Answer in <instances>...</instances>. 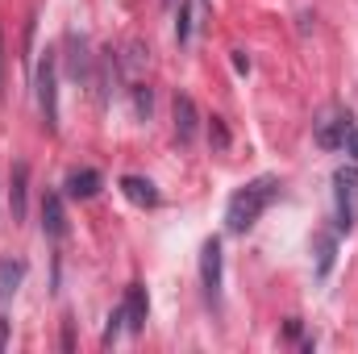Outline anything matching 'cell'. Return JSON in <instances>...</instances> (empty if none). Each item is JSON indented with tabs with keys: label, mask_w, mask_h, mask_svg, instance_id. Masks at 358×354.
I'll return each instance as SVG.
<instances>
[{
	"label": "cell",
	"mask_w": 358,
	"mask_h": 354,
	"mask_svg": "<svg viewBox=\"0 0 358 354\" xmlns=\"http://www.w3.org/2000/svg\"><path fill=\"white\" fill-rule=\"evenodd\" d=\"M275 200H279V179L275 176H259V179H250V183H242L229 196V204H225V229L229 234L255 229V221L267 213Z\"/></svg>",
	"instance_id": "1"
},
{
	"label": "cell",
	"mask_w": 358,
	"mask_h": 354,
	"mask_svg": "<svg viewBox=\"0 0 358 354\" xmlns=\"http://www.w3.org/2000/svg\"><path fill=\"white\" fill-rule=\"evenodd\" d=\"M34 84H38L42 125H46V134H55V129H59V50H46V55H42Z\"/></svg>",
	"instance_id": "2"
},
{
	"label": "cell",
	"mask_w": 358,
	"mask_h": 354,
	"mask_svg": "<svg viewBox=\"0 0 358 354\" xmlns=\"http://www.w3.org/2000/svg\"><path fill=\"white\" fill-rule=\"evenodd\" d=\"M334 200H338V234H350L358 217V167H338L334 171Z\"/></svg>",
	"instance_id": "3"
},
{
	"label": "cell",
	"mask_w": 358,
	"mask_h": 354,
	"mask_svg": "<svg viewBox=\"0 0 358 354\" xmlns=\"http://www.w3.org/2000/svg\"><path fill=\"white\" fill-rule=\"evenodd\" d=\"M200 288L208 304H221V238H208L200 246Z\"/></svg>",
	"instance_id": "4"
},
{
	"label": "cell",
	"mask_w": 358,
	"mask_h": 354,
	"mask_svg": "<svg viewBox=\"0 0 358 354\" xmlns=\"http://www.w3.org/2000/svg\"><path fill=\"white\" fill-rule=\"evenodd\" d=\"M350 125H355L350 108H334V113H325V117L317 121L313 138H317V146H321V150H342V146H346V134H350Z\"/></svg>",
	"instance_id": "5"
},
{
	"label": "cell",
	"mask_w": 358,
	"mask_h": 354,
	"mask_svg": "<svg viewBox=\"0 0 358 354\" xmlns=\"http://www.w3.org/2000/svg\"><path fill=\"white\" fill-rule=\"evenodd\" d=\"M42 234L50 242H63L67 238V208H63V196L59 192H46L42 196Z\"/></svg>",
	"instance_id": "6"
},
{
	"label": "cell",
	"mask_w": 358,
	"mask_h": 354,
	"mask_svg": "<svg viewBox=\"0 0 358 354\" xmlns=\"http://www.w3.org/2000/svg\"><path fill=\"white\" fill-rule=\"evenodd\" d=\"M121 304H125V330H129V334H142V330H146V317H150V296H146V288H142V283H129Z\"/></svg>",
	"instance_id": "7"
},
{
	"label": "cell",
	"mask_w": 358,
	"mask_h": 354,
	"mask_svg": "<svg viewBox=\"0 0 358 354\" xmlns=\"http://www.w3.org/2000/svg\"><path fill=\"white\" fill-rule=\"evenodd\" d=\"M196 125H200V113H196V100L187 96V92H179L176 96V138L187 146V142H196Z\"/></svg>",
	"instance_id": "8"
},
{
	"label": "cell",
	"mask_w": 358,
	"mask_h": 354,
	"mask_svg": "<svg viewBox=\"0 0 358 354\" xmlns=\"http://www.w3.org/2000/svg\"><path fill=\"white\" fill-rule=\"evenodd\" d=\"M121 192H125V200L138 204V208H155V204H159V187L142 176H121Z\"/></svg>",
	"instance_id": "9"
},
{
	"label": "cell",
	"mask_w": 358,
	"mask_h": 354,
	"mask_svg": "<svg viewBox=\"0 0 358 354\" xmlns=\"http://www.w3.org/2000/svg\"><path fill=\"white\" fill-rule=\"evenodd\" d=\"M63 192H67L71 200H92V196L100 192V171H92V167L71 171V176L63 179Z\"/></svg>",
	"instance_id": "10"
},
{
	"label": "cell",
	"mask_w": 358,
	"mask_h": 354,
	"mask_svg": "<svg viewBox=\"0 0 358 354\" xmlns=\"http://www.w3.org/2000/svg\"><path fill=\"white\" fill-rule=\"evenodd\" d=\"M25 192H29V167L25 163H13V176H8V208H13V221L25 217Z\"/></svg>",
	"instance_id": "11"
},
{
	"label": "cell",
	"mask_w": 358,
	"mask_h": 354,
	"mask_svg": "<svg viewBox=\"0 0 358 354\" xmlns=\"http://www.w3.org/2000/svg\"><path fill=\"white\" fill-rule=\"evenodd\" d=\"M67 46H71V59H67V67H71V80H84L92 84V55H88V42L84 38H67Z\"/></svg>",
	"instance_id": "12"
},
{
	"label": "cell",
	"mask_w": 358,
	"mask_h": 354,
	"mask_svg": "<svg viewBox=\"0 0 358 354\" xmlns=\"http://www.w3.org/2000/svg\"><path fill=\"white\" fill-rule=\"evenodd\" d=\"M21 279H25V263L21 259H0V300H13Z\"/></svg>",
	"instance_id": "13"
},
{
	"label": "cell",
	"mask_w": 358,
	"mask_h": 354,
	"mask_svg": "<svg viewBox=\"0 0 358 354\" xmlns=\"http://www.w3.org/2000/svg\"><path fill=\"white\" fill-rule=\"evenodd\" d=\"M313 250H317V279H325L334 271V259H338V238L334 234H317Z\"/></svg>",
	"instance_id": "14"
},
{
	"label": "cell",
	"mask_w": 358,
	"mask_h": 354,
	"mask_svg": "<svg viewBox=\"0 0 358 354\" xmlns=\"http://www.w3.org/2000/svg\"><path fill=\"white\" fill-rule=\"evenodd\" d=\"M129 92H134V113L146 121V117H150V108H155V92L146 88V84H134Z\"/></svg>",
	"instance_id": "15"
},
{
	"label": "cell",
	"mask_w": 358,
	"mask_h": 354,
	"mask_svg": "<svg viewBox=\"0 0 358 354\" xmlns=\"http://www.w3.org/2000/svg\"><path fill=\"white\" fill-rule=\"evenodd\" d=\"M121 330H125V304H117V309L108 313V330H104V346H113Z\"/></svg>",
	"instance_id": "16"
},
{
	"label": "cell",
	"mask_w": 358,
	"mask_h": 354,
	"mask_svg": "<svg viewBox=\"0 0 358 354\" xmlns=\"http://www.w3.org/2000/svg\"><path fill=\"white\" fill-rule=\"evenodd\" d=\"M208 142H213L217 150H225V146H229V129H225V121H221V117H213V121H208Z\"/></svg>",
	"instance_id": "17"
},
{
	"label": "cell",
	"mask_w": 358,
	"mask_h": 354,
	"mask_svg": "<svg viewBox=\"0 0 358 354\" xmlns=\"http://www.w3.org/2000/svg\"><path fill=\"white\" fill-rule=\"evenodd\" d=\"M187 34H192V8H187V4H179V21H176V38H179V42H187Z\"/></svg>",
	"instance_id": "18"
},
{
	"label": "cell",
	"mask_w": 358,
	"mask_h": 354,
	"mask_svg": "<svg viewBox=\"0 0 358 354\" xmlns=\"http://www.w3.org/2000/svg\"><path fill=\"white\" fill-rule=\"evenodd\" d=\"M234 71H238V76L250 71V55H246V50H234Z\"/></svg>",
	"instance_id": "19"
},
{
	"label": "cell",
	"mask_w": 358,
	"mask_h": 354,
	"mask_svg": "<svg viewBox=\"0 0 358 354\" xmlns=\"http://www.w3.org/2000/svg\"><path fill=\"white\" fill-rule=\"evenodd\" d=\"M346 150L358 159V125H350V134H346Z\"/></svg>",
	"instance_id": "20"
},
{
	"label": "cell",
	"mask_w": 358,
	"mask_h": 354,
	"mask_svg": "<svg viewBox=\"0 0 358 354\" xmlns=\"http://www.w3.org/2000/svg\"><path fill=\"white\" fill-rule=\"evenodd\" d=\"M4 346H8V317L0 313V351H4Z\"/></svg>",
	"instance_id": "21"
},
{
	"label": "cell",
	"mask_w": 358,
	"mask_h": 354,
	"mask_svg": "<svg viewBox=\"0 0 358 354\" xmlns=\"http://www.w3.org/2000/svg\"><path fill=\"white\" fill-rule=\"evenodd\" d=\"M0 63H4V42H0Z\"/></svg>",
	"instance_id": "22"
}]
</instances>
